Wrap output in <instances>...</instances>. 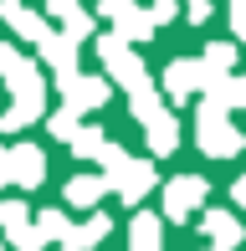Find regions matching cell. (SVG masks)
I'll return each mask as SVG.
<instances>
[{
  "label": "cell",
  "mask_w": 246,
  "mask_h": 251,
  "mask_svg": "<svg viewBox=\"0 0 246 251\" xmlns=\"http://www.w3.org/2000/svg\"><path fill=\"white\" fill-rule=\"evenodd\" d=\"M98 51H103L108 72H113L118 82L128 87V93H144V87H149V72H144V62H139V56H133L128 47H123L118 36H108V41H103V47H98Z\"/></svg>",
  "instance_id": "obj_1"
},
{
  "label": "cell",
  "mask_w": 246,
  "mask_h": 251,
  "mask_svg": "<svg viewBox=\"0 0 246 251\" xmlns=\"http://www.w3.org/2000/svg\"><path fill=\"white\" fill-rule=\"evenodd\" d=\"M200 149L216 154V159H226V154H236V149H241V133L226 123V113L200 108Z\"/></svg>",
  "instance_id": "obj_2"
},
{
  "label": "cell",
  "mask_w": 246,
  "mask_h": 251,
  "mask_svg": "<svg viewBox=\"0 0 246 251\" xmlns=\"http://www.w3.org/2000/svg\"><path fill=\"white\" fill-rule=\"evenodd\" d=\"M200 200H205V179L180 175V179H170V190H164V215H170V221H185Z\"/></svg>",
  "instance_id": "obj_3"
},
{
  "label": "cell",
  "mask_w": 246,
  "mask_h": 251,
  "mask_svg": "<svg viewBox=\"0 0 246 251\" xmlns=\"http://www.w3.org/2000/svg\"><path fill=\"white\" fill-rule=\"evenodd\" d=\"M62 93H67V113H87L108 102V82L103 77H62Z\"/></svg>",
  "instance_id": "obj_4"
},
{
  "label": "cell",
  "mask_w": 246,
  "mask_h": 251,
  "mask_svg": "<svg viewBox=\"0 0 246 251\" xmlns=\"http://www.w3.org/2000/svg\"><path fill=\"white\" fill-rule=\"evenodd\" d=\"M103 16H108V21H118V31H123L128 41H144V36L154 31V16H144L133 0H103Z\"/></svg>",
  "instance_id": "obj_5"
},
{
  "label": "cell",
  "mask_w": 246,
  "mask_h": 251,
  "mask_svg": "<svg viewBox=\"0 0 246 251\" xmlns=\"http://www.w3.org/2000/svg\"><path fill=\"white\" fill-rule=\"evenodd\" d=\"M200 82H216V77L205 72V62H174V67H164V87H170V98H190Z\"/></svg>",
  "instance_id": "obj_6"
},
{
  "label": "cell",
  "mask_w": 246,
  "mask_h": 251,
  "mask_svg": "<svg viewBox=\"0 0 246 251\" xmlns=\"http://www.w3.org/2000/svg\"><path fill=\"white\" fill-rule=\"evenodd\" d=\"M0 226L10 231L16 251H41V236L26 231V205H21V200H5V205H0Z\"/></svg>",
  "instance_id": "obj_7"
},
{
  "label": "cell",
  "mask_w": 246,
  "mask_h": 251,
  "mask_svg": "<svg viewBox=\"0 0 246 251\" xmlns=\"http://www.w3.org/2000/svg\"><path fill=\"white\" fill-rule=\"evenodd\" d=\"M41 175H47V159H41V149H31V144H21V149H10V179L16 185H41Z\"/></svg>",
  "instance_id": "obj_8"
},
{
  "label": "cell",
  "mask_w": 246,
  "mask_h": 251,
  "mask_svg": "<svg viewBox=\"0 0 246 251\" xmlns=\"http://www.w3.org/2000/svg\"><path fill=\"white\" fill-rule=\"evenodd\" d=\"M0 16H5V21H10V26H16L26 41H41V36H47V26H41V21L31 16V10L21 5V0H0Z\"/></svg>",
  "instance_id": "obj_9"
},
{
  "label": "cell",
  "mask_w": 246,
  "mask_h": 251,
  "mask_svg": "<svg viewBox=\"0 0 246 251\" xmlns=\"http://www.w3.org/2000/svg\"><path fill=\"white\" fill-rule=\"evenodd\" d=\"M236 102H246V82H241V77H221V82H210V98H205V108L226 113V108H236Z\"/></svg>",
  "instance_id": "obj_10"
},
{
  "label": "cell",
  "mask_w": 246,
  "mask_h": 251,
  "mask_svg": "<svg viewBox=\"0 0 246 251\" xmlns=\"http://www.w3.org/2000/svg\"><path fill=\"white\" fill-rule=\"evenodd\" d=\"M205 231L216 236V251H231V246L241 241V226L231 221L226 210H205Z\"/></svg>",
  "instance_id": "obj_11"
},
{
  "label": "cell",
  "mask_w": 246,
  "mask_h": 251,
  "mask_svg": "<svg viewBox=\"0 0 246 251\" xmlns=\"http://www.w3.org/2000/svg\"><path fill=\"white\" fill-rule=\"evenodd\" d=\"M174 144H180V128H174L170 113H159V118L149 123V149L154 154H174Z\"/></svg>",
  "instance_id": "obj_12"
},
{
  "label": "cell",
  "mask_w": 246,
  "mask_h": 251,
  "mask_svg": "<svg viewBox=\"0 0 246 251\" xmlns=\"http://www.w3.org/2000/svg\"><path fill=\"white\" fill-rule=\"evenodd\" d=\"M108 190V179L103 175H77L72 185H67V200L72 205H98V195Z\"/></svg>",
  "instance_id": "obj_13"
},
{
  "label": "cell",
  "mask_w": 246,
  "mask_h": 251,
  "mask_svg": "<svg viewBox=\"0 0 246 251\" xmlns=\"http://www.w3.org/2000/svg\"><path fill=\"white\" fill-rule=\"evenodd\" d=\"M103 236H108V215H93V221H87L82 231H67V251H82V246L103 241Z\"/></svg>",
  "instance_id": "obj_14"
},
{
  "label": "cell",
  "mask_w": 246,
  "mask_h": 251,
  "mask_svg": "<svg viewBox=\"0 0 246 251\" xmlns=\"http://www.w3.org/2000/svg\"><path fill=\"white\" fill-rule=\"evenodd\" d=\"M72 149L87 154V159H103V154H108V139H103L98 128H82V133H72Z\"/></svg>",
  "instance_id": "obj_15"
},
{
  "label": "cell",
  "mask_w": 246,
  "mask_h": 251,
  "mask_svg": "<svg viewBox=\"0 0 246 251\" xmlns=\"http://www.w3.org/2000/svg\"><path fill=\"white\" fill-rule=\"evenodd\" d=\"M154 236H159V221H154V215H139V221H133V251H154Z\"/></svg>",
  "instance_id": "obj_16"
},
{
  "label": "cell",
  "mask_w": 246,
  "mask_h": 251,
  "mask_svg": "<svg viewBox=\"0 0 246 251\" xmlns=\"http://www.w3.org/2000/svg\"><path fill=\"white\" fill-rule=\"evenodd\" d=\"M87 31H93V21H87L82 10H72V16H67V41H82Z\"/></svg>",
  "instance_id": "obj_17"
},
{
  "label": "cell",
  "mask_w": 246,
  "mask_h": 251,
  "mask_svg": "<svg viewBox=\"0 0 246 251\" xmlns=\"http://www.w3.org/2000/svg\"><path fill=\"white\" fill-rule=\"evenodd\" d=\"M149 16H154V26H159V21H170V16H174V0H154Z\"/></svg>",
  "instance_id": "obj_18"
},
{
  "label": "cell",
  "mask_w": 246,
  "mask_h": 251,
  "mask_svg": "<svg viewBox=\"0 0 246 251\" xmlns=\"http://www.w3.org/2000/svg\"><path fill=\"white\" fill-rule=\"evenodd\" d=\"M210 16V0H190V21H205Z\"/></svg>",
  "instance_id": "obj_19"
},
{
  "label": "cell",
  "mask_w": 246,
  "mask_h": 251,
  "mask_svg": "<svg viewBox=\"0 0 246 251\" xmlns=\"http://www.w3.org/2000/svg\"><path fill=\"white\" fill-rule=\"evenodd\" d=\"M10 179V149H0V185Z\"/></svg>",
  "instance_id": "obj_20"
},
{
  "label": "cell",
  "mask_w": 246,
  "mask_h": 251,
  "mask_svg": "<svg viewBox=\"0 0 246 251\" xmlns=\"http://www.w3.org/2000/svg\"><path fill=\"white\" fill-rule=\"evenodd\" d=\"M51 10H57V16H72V0H47Z\"/></svg>",
  "instance_id": "obj_21"
},
{
  "label": "cell",
  "mask_w": 246,
  "mask_h": 251,
  "mask_svg": "<svg viewBox=\"0 0 246 251\" xmlns=\"http://www.w3.org/2000/svg\"><path fill=\"white\" fill-rule=\"evenodd\" d=\"M236 200H241V205H246V175H241V179H236Z\"/></svg>",
  "instance_id": "obj_22"
},
{
  "label": "cell",
  "mask_w": 246,
  "mask_h": 251,
  "mask_svg": "<svg viewBox=\"0 0 246 251\" xmlns=\"http://www.w3.org/2000/svg\"><path fill=\"white\" fill-rule=\"evenodd\" d=\"M231 16H246V0H231Z\"/></svg>",
  "instance_id": "obj_23"
},
{
  "label": "cell",
  "mask_w": 246,
  "mask_h": 251,
  "mask_svg": "<svg viewBox=\"0 0 246 251\" xmlns=\"http://www.w3.org/2000/svg\"><path fill=\"white\" fill-rule=\"evenodd\" d=\"M231 21H236V31H241V36H246V16H231Z\"/></svg>",
  "instance_id": "obj_24"
}]
</instances>
